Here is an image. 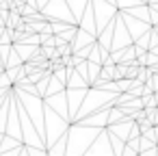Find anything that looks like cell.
<instances>
[{
  "mask_svg": "<svg viewBox=\"0 0 158 156\" xmlns=\"http://www.w3.org/2000/svg\"><path fill=\"white\" fill-rule=\"evenodd\" d=\"M139 102H141V106H154L156 104V98H154V93H149V95H141Z\"/></svg>",
  "mask_w": 158,
  "mask_h": 156,
  "instance_id": "1",
  "label": "cell"
}]
</instances>
